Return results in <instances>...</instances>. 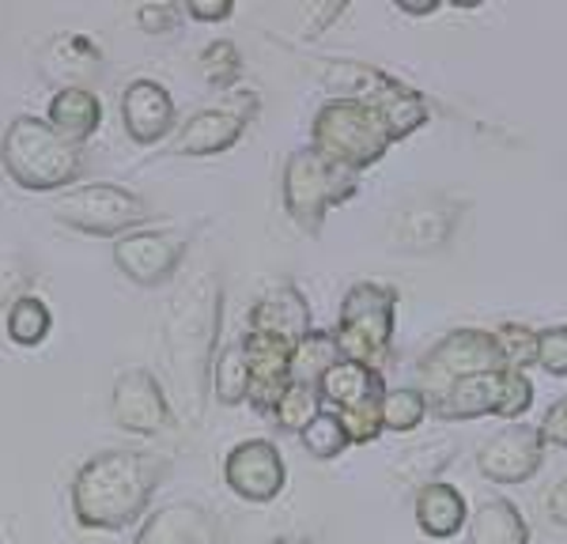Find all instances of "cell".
<instances>
[{"label":"cell","instance_id":"39","mask_svg":"<svg viewBox=\"0 0 567 544\" xmlns=\"http://www.w3.org/2000/svg\"><path fill=\"white\" fill-rule=\"evenodd\" d=\"M534 428L542 435L545 447L567 450V397H556V401L545 408L542 423H534Z\"/></svg>","mask_w":567,"mask_h":544},{"label":"cell","instance_id":"19","mask_svg":"<svg viewBox=\"0 0 567 544\" xmlns=\"http://www.w3.org/2000/svg\"><path fill=\"white\" fill-rule=\"evenodd\" d=\"M435 420L443 423H465L481 420V416H499L503 408V370H488V375H473L454 383L446 394L427 401Z\"/></svg>","mask_w":567,"mask_h":544},{"label":"cell","instance_id":"20","mask_svg":"<svg viewBox=\"0 0 567 544\" xmlns=\"http://www.w3.org/2000/svg\"><path fill=\"white\" fill-rule=\"evenodd\" d=\"M413 514H416L420 533L435 541L458 537L465 525H470V503H465V495L454 484H446V480L416 488Z\"/></svg>","mask_w":567,"mask_h":544},{"label":"cell","instance_id":"40","mask_svg":"<svg viewBox=\"0 0 567 544\" xmlns=\"http://www.w3.org/2000/svg\"><path fill=\"white\" fill-rule=\"evenodd\" d=\"M182 15H189V20H197V23H227L235 15V4L231 0H186L182 4Z\"/></svg>","mask_w":567,"mask_h":544},{"label":"cell","instance_id":"22","mask_svg":"<svg viewBox=\"0 0 567 544\" xmlns=\"http://www.w3.org/2000/svg\"><path fill=\"white\" fill-rule=\"evenodd\" d=\"M368 103H371V111L382 117V125H386L393 144L405 140V136H413L416 129H424L427 117H432V114H427L424 95L413 91L409 84H401V80H393V76L379 91H374Z\"/></svg>","mask_w":567,"mask_h":544},{"label":"cell","instance_id":"23","mask_svg":"<svg viewBox=\"0 0 567 544\" xmlns=\"http://www.w3.org/2000/svg\"><path fill=\"white\" fill-rule=\"evenodd\" d=\"M458 227V208L451 205H424V208H413V212L401 216L398 223V250H409V253H432V250H443L451 242V231Z\"/></svg>","mask_w":567,"mask_h":544},{"label":"cell","instance_id":"42","mask_svg":"<svg viewBox=\"0 0 567 544\" xmlns=\"http://www.w3.org/2000/svg\"><path fill=\"white\" fill-rule=\"evenodd\" d=\"M398 8L409 15H435L439 12V4H409V0H398Z\"/></svg>","mask_w":567,"mask_h":544},{"label":"cell","instance_id":"16","mask_svg":"<svg viewBox=\"0 0 567 544\" xmlns=\"http://www.w3.org/2000/svg\"><path fill=\"white\" fill-rule=\"evenodd\" d=\"M122 125L136 144H159L175 133L178 111L171 91L159 80H133L122 91Z\"/></svg>","mask_w":567,"mask_h":544},{"label":"cell","instance_id":"12","mask_svg":"<svg viewBox=\"0 0 567 544\" xmlns=\"http://www.w3.org/2000/svg\"><path fill=\"white\" fill-rule=\"evenodd\" d=\"M545 442L534 423H507L477 447V473L488 484H526L542 473Z\"/></svg>","mask_w":567,"mask_h":544},{"label":"cell","instance_id":"11","mask_svg":"<svg viewBox=\"0 0 567 544\" xmlns=\"http://www.w3.org/2000/svg\"><path fill=\"white\" fill-rule=\"evenodd\" d=\"M110 412H114L117 428L130 435H144V439H155V435L175 428V412H171L167 394H163L159 378L148 367H130L114 378Z\"/></svg>","mask_w":567,"mask_h":544},{"label":"cell","instance_id":"18","mask_svg":"<svg viewBox=\"0 0 567 544\" xmlns=\"http://www.w3.org/2000/svg\"><path fill=\"white\" fill-rule=\"evenodd\" d=\"M382 394H386V383H382L379 370H368L360 363H344V359L333 363L322 375V383H318V401L333 416H349L360 412V408L382 405Z\"/></svg>","mask_w":567,"mask_h":544},{"label":"cell","instance_id":"27","mask_svg":"<svg viewBox=\"0 0 567 544\" xmlns=\"http://www.w3.org/2000/svg\"><path fill=\"white\" fill-rule=\"evenodd\" d=\"M4 329H8V341L20 344V348H39L53 329V314H50V306H45V299L39 295L16 299V303L8 306Z\"/></svg>","mask_w":567,"mask_h":544},{"label":"cell","instance_id":"32","mask_svg":"<svg viewBox=\"0 0 567 544\" xmlns=\"http://www.w3.org/2000/svg\"><path fill=\"white\" fill-rule=\"evenodd\" d=\"M53 65L45 72L58 69L61 76L72 80V76H95L99 69H103V53H99V45L84 39V34H65V39L53 42Z\"/></svg>","mask_w":567,"mask_h":544},{"label":"cell","instance_id":"10","mask_svg":"<svg viewBox=\"0 0 567 544\" xmlns=\"http://www.w3.org/2000/svg\"><path fill=\"white\" fill-rule=\"evenodd\" d=\"M258 114V95L254 91H227V98L219 106H205L189 117L175 136V156L186 159H208V156H224L235 144L243 140L246 125Z\"/></svg>","mask_w":567,"mask_h":544},{"label":"cell","instance_id":"35","mask_svg":"<svg viewBox=\"0 0 567 544\" xmlns=\"http://www.w3.org/2000/svg\"><path fill=\"white\" fill-rule=\"evenodd\" d=\"M299 442H303V450L315 461H337L344 450L352 447L349 435H344V428H341V420H337L333 412H326V408L307 423L303 431H299Z\"/></svg>","mask_w":567,"mask_h":544},{"label":"cell","instance_id":"29","mask_svg":"<svg viewBox=\"0 0 567 544\" xmlns=\"http://www.w3.org/2000/svg\"><path fill=\"white\" fill-rule=\"evenodd\" d=\"M333 363H341V356H337V344H333V333L315 329L307 341L296 344V356H291V383L318 389L322 375L333 367Z\"/></svg>","mask_w":567,"mask_h":544},{"label":"cell","instance_id":"8","mask_svg":"<svg viewBox=\"0 0 567 544\" xmlns=\"http://www.w3.org/2000/svg\"><path fill=\"white\" fill-rule=\"evenodd\" d=\"M488 370H503L496 341L492 329H451L446 337H439L432 348L420 356L416 363V378H420V394L432 401V397L446 394L454 383L473 375H488Z\"/></svg>","mask_w":567,"mask_h":544},{"label":"cell","instance_id":"33","mask_svg":"<svg viewBox=\"0 0 567 544\" xmlns=\"http://www.w3.org/2000/svg\"><path fill=\"white\" fill-rule=\"evenodd\" d=\"M503 370H526L537 367V329H529L523 322H503L499 329H492Z\"/></svg>","mask_w":567,"mask_h":544},{"label":"cell","instance_id":"36","mask_svg":"<svg viewBox=\"0 0 567 544\" xmlns=\"http://www.w3.org/2000/svg\"><path fill=\"white\" fill-rule=\"evenodd\" d=\"M537 367L553 378H567V325L537 329Z\"/></svg>","mask_w":567,"mask_h":544},{"label":"cell","instance_id":"1","mask_svg":"<svg viewBox=\"0 0 567 544\" xmlns=\"http://www.w3.org/2000/svg\"><path fill=\"white\" fill-rule=\"evenodd\" d=\"M171 461L148 450H103L72 477V514L84 530L117 533L148 519Z\"/></svg>","mask_w":567,"mask_h":544},{"label":"cell","instance_id":"38","mask_svg":"<svg viewBox=\"0 0 567 544\" xmlns=\"http://www.w3.org/2000/svg\"><path fill=\"white\" fill-rule=\"evenodd\" d=\"M182 20V4H141L136 8V23L144 34H171Z\"/></svg>","mask_w":567,"mask_h":544},{"label":"cell","instance_id":"14","mask_svg":"<svg viewBox=\"0 0 567 544\" xmlns=\"http://www.w3.org/2000/svg\"><path fill=\"white\" fill-rule=\"evenodd\" d=\"M246 363H250V401L261 416L272 412V405L280 401V394L291 386V356L296 344L269 337V333H243Z\"/></svg>","mask_w":567,"mask_h":544},{"label":"cell","instance_id":"26","mask_svg":"<svg viewBox=\"0 0 567 544\" xmlns=\"http://www.w3.org/2000/svg\"><path fill=\"white\" fill-rule=\"evenodd\" d=\"M386 80L390 72L363 65V61H329V65H322V84L337 91L333 98H360V103H368Z\"/></svg>","mask_w":567,"mask_h":544},{"label":"cell","instance_id":"28","mask_svg":"<svg viewBox=\"0 0 567 544\" xmlns=\"http://www.w3.org/2000/svg\"><path fill=\"white\" fill-rule=\"evenodd\" d=\"M454 453H458V442L435 439V442H427V447H413V450L401 453L398 465H393V473H398L401 480H409L413 488L435 484L439 473L454 461Z\"/></svg>","mask_w":567,"mask_h":544},{"label":"cell","instance_id":"37","mask_svg":"<svg viewBox=\"0 0 567 544\" xmlns=\"http://www.w3.org/2000/svg\"><path fill=\"white\" fill-rule=\"evenodd\" d=\"M534 408V383L523 375V370H503V408L499 420L518 423L523 416Z\"/></svg>","mask_w":567,"mask_h":544},{"label":"cell","instance_id":"43","mask_svg":"<svg viewBox=\"0 0 567 544\" xmlns=\"http://www.w3.org/2000/svg\"><path fill=\"white\" fill-rule=\"evenodd\" d=\"M269 544H310L307 537H272Z\"/></svg>","mask_w":567,"mask_h":544},{"label":"cell","instance_id":"5","mask_svg":"<svg viewBox=\"0 0 567 544\" xmlns=\"http://www.w3.org/2000/svg\"><path fill=\"white\" fill-rule=\"evenodd\" d=\"M310 148L326 163L363 175L393 148L382 117L360 98H329L310 122Z\"/></svg>","mask_w":567,"mask_h":544},{"label":"cell","instance_id":"31","mask_svg":"<svg viewBox=\"0 0 567 544\" xmlns=\"http://www.w3.org/2000/svg\"><path fill=\"white\" fill-rule=\"evenodd\" d=\"M200 72H205V80L213 84L216 91H235L246 72V61L239 53V45H235L231 39H216L208 42L205 50H200Z\"/></svg>","mask_w":567,"mask_h":544},{"label":"cell","instance_id":"4","mask_svg":"<svg viewBox=\"0 0 567 544\" xmlns=\"http://www.w3.org/2000/svg\"><path fill=\"white\" fill-rule=\"evenodd\" d=\"M393 329H398V292L379 280H360L341 299L333 344L344 363H360L368 370H379L393 356Z\"/></svg>","mask_w":567,"mask_h":544},{"label":"cell","instance_id":"15","mask_svg":"<svg viewBox=\"0 0 567 544\" xmlns=\"http://www.w3.org/2000/svg\"><path fill=\"white\" fill-rule=\"evenodd\" d=\"M133 544H224V525L208 506L182 499L152 511L136 530Z\"/></svg>","mask_w":567,"mask_h":544},{"label":"cell","instance_id":"25","mask_svg":"<svg viewBox=\"0 0 567 544\" xmlns=\"http://www.w3.org/2000/svg\"><path fill=\"white\" fill-rule=\"evenodd\" d=\"M213 397L219 405L235 408L243 401H250V363H246L243 337H235L231 344L216 352L213 359Z\"/></svg>","mask_w":567,"mask_h":544},{"label":"cell","instance_id":"2","mask_svg":"<svg viewBox=\"0 0 567 544\" xmlns=\"http://www.w3.org/2000/svg\"><path fill=\"white\" fill-rule=\"evenodd\" d=\"M219 352V280L200 272L171 299L167 311V356L178 386L189 397V420H200L205 383H213V359Z\"/></svg>","mask_w":567,"mask_h":544},{"label":"cell","instance_id":"9","mask_svg":"<svg viewBox=\"0 0 567 544\" xmlns=\"http://www.w3.org/2000/svg\"><path fill=\"white\" fill-rule=\"evenodd\" d=\"M189 250V234L175 227H136L114 239V265L141 287H163L178 276Z\"/></svg>","mask_w":567,"mask_h":544},{"label":"cell","instance_id":"30","mask_svg":"<svg viewBox=\"0 0 567 544\" xmlns=\"http://www.w3.org/2000/svg\"><path fill=\"white\" fill-rule=\"evenodd\" d=\"M427 416H432V408H427V397L420 394V389H413V386L390 389L386 386V394H382V431L409 435V431H416Z\"/></svg>","mask_w":567,"mask_h":544},{"label":"cell","instance_id":"17","mask_svg":"<svg viewBox=\"0 0 567 544\" xmlns=\"http://www.w3.org/2000/svg\"><path fill=\"white\" fill-rule=\"evenodd\" d=\"M246 329H250V333H269V337H280L288 344L307 341L310 333H315L307 295L299 292L296 284H277L272 292H265L258 303L250 306Z\"/></svg>","mask_w":567,"mask_h":544},{"label":"cell","instance_id":"24","mask_svg":"<svg viewBox=\"0 0 567 544\" xmlns=\"http://www.w3.org/2000/svg\"><path fill=\"white\" fill-rule=\"evenodd\" d=\"M470 544H529V525L511 499L492 495L470 511Z\"/></svg>","mask_w":567,"mask_h":544},{"label":"cell","instance_id":"34","mask_svg":"<svg viewBox=\"0 0 567 544\" xmlns=\"http://www.w3.org/2000/svg\"><path fill=\"white\" fill-rule=\"evenodd\" d=\"M322 412V401H318V389L310 386H296L291 383L288 389L280 394V401L272 405L269 420L277 423V431H288V435H299L307 428L315 416Z\"/></svg>","mask_w":567,"mask_h":544},{"label":"cell","instance_id":"41","mask_svg":"<svg viewBox=\"0 0 567 544\" xmlns=\"http://www.w3.org/2000/svg\"><path fill=\"white\" fill-rule=\"evenodd\" d=\"M545 506H548V519H553L556 525H564V530H567V477H560V480L553 484V492H548Z\"/></svg>","mask_w":567,"mask_h":544},{"label":"cell","instance_id":"13","mask_svg":"<svg viewBox=\"0 0 567 544\" xmlns=\"http://www.w3.org/2000/svg\"><path fill=\"white\" fill-rule=\"evenodd\" d=\"M224 484L243 503H272L288 484V465L277 442L269 439H243L224 458Z\"/></svg>","mask_w":567,"mask_h":544},{"label":"cell","instance_id":"21","mask_svg":"<svg viewBox=\"0 0 567 544\" xmlns=\"http://www.w3.org/2000/svg\"><path fill=\"white\" fill-rule=\"evenodd\" d=\"M45 122L69 144L84 148L103 125V103H99V95L91 87H61L53 91L50 106H45Z\"/></svg>","mask_w":567,"mask_h":544},{"label":"cell","instance_id":"6","mask_svg":"<svg viewBox=\"0 0 567 544\" xmlns=\"http://www.w3.org/2000/svg\"><path fill=\"white\" fill-rule=\"evenodd\" d=\"M355 193H360V175L326 163L310 144L291 151L284 163V208H288L291 223L303 227L307 234L322 231L326 216L352 201Z\"/></svg>","mask_w":567,"mask_h":544},{"label":"cell","instance_id":"7","mask_svg":"<svg viewBox=\"0 0 567 544\" xmlns=\"http://www.w3.org/2000/svg\"><path fill=\"white\" fill-rule=\"evenodd\" d=\"M53 220L95 239H122L152 220V208L141 193L114 181H84L72 186L53 205Z\"/></svg>","mask_w":567,"mask_h":544},{"label":"cell","instance_id":"3","mask_svg":"<svg viewBox=\"0 0 567 544\" xmlns=\"http://www.w3.org/2000/svg\"><path fill=\"white\" fill-rule=\"evenodd\" d=\"M0 163H4L8 178L27 193H58L84 175L87 156L84 148L53 133L45 117L20 114L0 136Z\"/></svg>","mask_w":567,"mask_h":544}]
</instances>
